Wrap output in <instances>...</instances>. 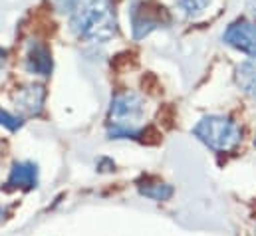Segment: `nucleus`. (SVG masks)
Wrapping results in <instances>:
<instances>
[{
    "label": "nucleus",
    "instance_id": "6e6552de",
    "mask_svg": "<svg viewBox=\"0 0 256 236\" xmlns=\"http://www.w3.org/2000/svg\"><path fill=\"white\" fill-rule=\"evenodd\" d=\"M26 70L38 76H50L52 72V54L40 42H30L26 52Z\"/></svg>",
    "mask_w": 256,
    "mask_h": 236
},
{
    "label": "nucleus",
    "instance_id": "ddd939ff",
    "mask_svg": "<svg viewBox=\"0 0 256 236\" xmlns=\"http://www.w3.org/2000/svg\"><path fill=\"white\" fill-rule=\"evenodd\" d=\"M0 125H4L10 131H16V129L22 127V119L12 116V114H8V112H4V110H0Z\"/></svg>",
    "mask_w": 256,
    "mask_h": 236
},
{
    "label": "nucleus",
    "instance_id": "423d86ee",
    "mask_svg": "<svg viewBox=\"0 0 256 236\" xmlns=\"http://www.w3.org/2000/svg\"><path fill=\"white\" fill-rule=\"evenodd\" d=\"M46 92L42 86H26L14 96V106L26 116H38L44 108Z\"/></svg>",
    "mask_w": 256,
    "mask_h": 236
},
{
    "label": "nucleus",
    "instance_id": "20e7f679",
    "mask_svg": "<svg viewBox=\"0 0 256 236\" xmlns=\"http://www.w3.org/2000/svg\"><path fill=\"white\" fill-rule=\"evenodd\" d=\"M163 8L159 6H151V4H145V2H137L133 8H131V30H133V38L135 40H141L145 36H149L153 30L161 28L163 24Z\"/></svg>",
    "mask_w": 256,
    "mask_h": 236
},
{
    "label": "nucleus",
    "instance_id": "9b49d317",
    "mask_svg": "<svg viewBox=\"0 0 256 236\" xmlns=\"http://www.w3.org/2000/svg\"><path fill=\"white\" fill-rule=\"evenodd\" d=\"M210 2L212 0H177V6L187 18H194L200 12H204V8H208Z\"/></svg>",
    "mask_w": 256,
    "mask_h": 236
},
{
    "label": "nucleus",
    "instance_id": "2eb2a0df",
    "mask_svg": "<svg viewBox=\"0 0 256 236\" xmlns=\"http://www.w3.org/2000/svg\"><path fill=\"white\" fill-rule=\"evenodd\" d=\"M4 216H6V208H2V206H0V222H2V218H4Z\"/></svg>",
    "mask_w": 256,
    "mask_h": 236
},
{
    "label": "nucleus",
    "instance_id": "f03ea898",
    "mask_svg": "<svg viewBox=\"0 0 256 236\" xmlns=\"http://www.w3.org/2000/svg\"><path fill=\"white\" fill-rule=\"evenodd\" d=\"M145 119V100L135 92L116 94L110 106V137L133 139L139 135V127Z\"/></svg>",
    "mask_w": 256,
    "mask_h": 236
},
{
    "label": "nucleus",
    "instance_id": "7ed1b4c3",
    "mask_svg": "<svg viewBox=\"0 0 256 236\" xmlns=\"http://www.w3.org/2000/svg\"><path fill=\"white\" fill-rule=\"evenodd\" d=\"M192 133L198 141H202L208 149L224 153L232 151L240 143V129L234 121L222 116H206L202 118L194 127Z\"/></svg>",
    "mask_w": 256,
    "mask_h": 236
},
{
    "label": "nucleus",
    "instance_id": "f8f14e48",
    "mask_svg": "<svg viewBox=\"0 0 256 236\" xmlns=\"http://www.w3.org/2000/svg\"><path fill=\"white\" fill-rule=\"evenodd\" d=\"M84 0H52V6L56 8V12L60 14H72Z\"/></svg>",
    "mask_w": 256,
    "mask_h": 236
},
{
    "label": "nucleus",
    "instance_id": "f257e3e1",
    "mask_svg": "<svg viewBox=\"0 0 256 236\" xmlns=\"http://www.w3.org/2000/svg\"><path fill=\"white\" fill-rule=\"evenodd\" d=\"M72 32L86 42L104 44L118 36V14L112 0H84L70 14Z\"/></svg>",
    "mask_w": 256,
    "mask_h": 236
},
{
    "label": "nucleus",
    "instance_id": "4468645a",
    "mask_svg": "<svg viewBox=\"0 0 256 236\" xmlns=\"http://www.w3.org/2000/svg\"><path fill=\"white\" fill-rule=\"evenodd\" d=\"M246 8H248V12H250L252 16H256V0H248V2H246Z\"/></svg>",
    "mask_w": 256,
    "mask_h": 236
},
{
    "label": "nucleus",
    "instance_id": "39448f33",
    "mask_svg": "<svg viewBox=\"0 0 256 236\" xmlns=\"http://www.w3.org/2000/svg\"><path fill=\"white\" fill-rule=\"evenodd\" d=\"M222 40L228 46H232V48H236V50L256 58V22H250V20L232 22L224 30Z\"/></svg>",
    "mask_w": 256,
    "mask_h": 236
},
{
    "label": "nucleus",
    "instance_id": "9d476101",
    "mask_svg": "<svg viewBox=\"0 0 256 236\" xmlns=\"http://www.w3.org/2000/svg\"><path fill=\"white\" fill-rule=\"evenodd\" d=\"M139 186V192L155 202H161V200H169L171 194H173V186L167 184V182H161V180H155V182H141L137 184Z\"/></svg>",
    "mask_w": 256,
    "mask_h": 236
},
{
    "label": "nucleus",
    "instance_id": "1a4fd4ad",
    "mask_svg": "<svg viewBox=\"0 0 256 236\" xmlns=\"http://www.w3.org/2000/svg\"><path fill=\"white\" fill-rule=\"evenodd\" d=\"M234 78H236L238 88H240L246 96H250V98L256 100V58L246 60V62L238 64Z\"/></svg>",
    "mask_w": 256,
    "mask_h": 236
},
{
    "label": "nucleus",
    "instance_id": "0eeeda50",
    "mask_svg": "<svg viewBox=\"0 0 256 236\" xmlns=\"http://www.w3.org/2000/svg\"><path fill=\"white\" fill-rule=\"evenodd\" d=\"M38 184V167L30 161H22V163H14L10 169V175L6 178V186L8 188H22V190H30Z\"/></svg>",
    "mask_w": 256,
    "mask_h": 236
}]
</instances>
